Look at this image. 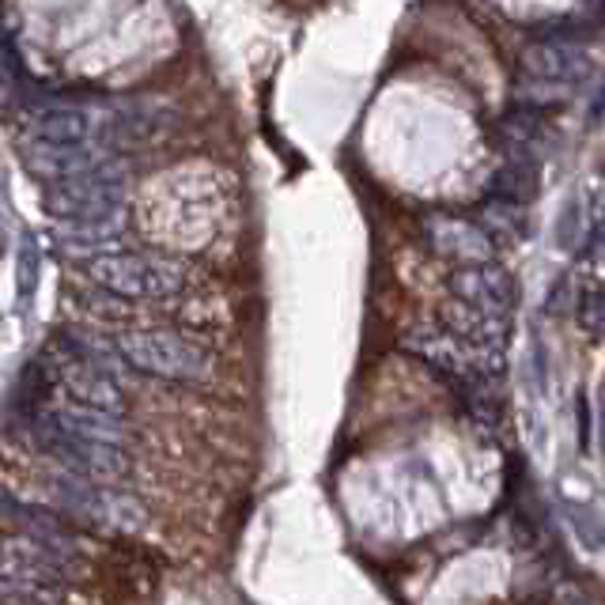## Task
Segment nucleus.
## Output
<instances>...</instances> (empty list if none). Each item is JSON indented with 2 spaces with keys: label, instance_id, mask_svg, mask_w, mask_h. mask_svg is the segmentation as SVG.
<instances>
[{
  "label": "nucleus",
  "instance_id": "f257e3e1",
  "mask_svg": "<svg viewBox=\"0 0 605 605\" xmlns=\"http://www.w3.org/2000/svg\"><path fill=\"white\" fill-rule=\"evenodd\" d=\"M91 276L110 292L122 296H159L174 288V276L156 258H137V254H107L91 261Z\"/></svg>",
  "mask_w": 605,
  "mask_h": 605
},
{
  "label": "nucleus",
  "instance_id": "f03ea898",
  "mask_svg": "<svg viewBox=\"0 0 605 605\" xmlns=\"http://www.w3.org/2000/svg\"><path fill=\"white\" fill-rule=\"evenodd\" d=\"M125 356L137 360L140 368L156 371V375H174V379H194L205 368V353H197L194 345H186L174 333H145V337H125L122 341Z\"/></svg>",
  "mask_w": 605,
  "mask_h": 605
},
{
  "label": "nucleus",
  "instance_id": "7ed1b4c3",
  "mask_svg": "<svg viewBox=\"0 0 605 605\" xmlns=\"http://www.w3.org/2000/svg\"><path fill=\"white\" fill-rule=\"evenodd\" d=\"M583 50L576 38H533L522 53V76L533 84H571L583 76Z\"/></svg>",
  "mask_w": 605,
  "mask_h": 605
},
{
  "label": "nucleus",
  "instance_id": "20e7f679",
  "mask_svg": "<svg viewBox=\"0 0 605 605\" xmlns=\"http://www.w3.org/2000/svg\"><path fill=\"white\" fill-rule=\"evenodd\" d=\"M428 235L435 238V246L443 254L469 261V266H484V258H489V235L481 231V224L454 217H432L428 220Z\"/></svg>",
  "mask_w": 605,
  "mask_h": 605
}]
</instances>
